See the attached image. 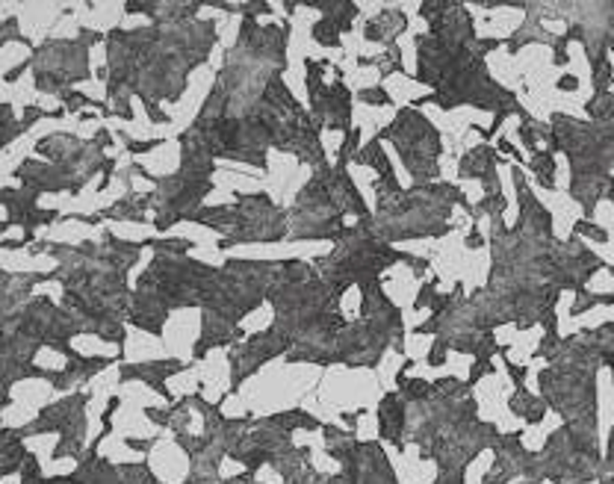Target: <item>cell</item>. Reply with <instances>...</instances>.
I'll return each mask as SVG.
<instances>
[{
    "label": "cell",
    "mask_w": 614,
    "mask_h": 484,
    "mask_svg": "<svg viewBox=\"0 0 614 484\" xmlns=\"http://www.w3.org/2000/svg\"><path fill=\"white\" fill-rule=\"evenodd\" d=\"M360 97L363 100H375V103H390V95L384 89H366V92H360Z\"/></svg>",
    "instance_id": "1"
},
{
    "label": "cell",
    "mask_w": 614,
    "mask_h": 484,
    "mask_svg": "<svg viewBox=\"0 0 614 484\" xmlns=\"http://www.w3.org/2000/svg\"><path fill=\"white\" fill-rule=\"evenodd\" d=\"M576 230H579V233H591V236H594V239H600V242L606 239V230H597V227H591L588 222H579V225H576Z\"/></svg>",
    "instance_id": "2"
},
{
    "label": "cell",
    "mask_w": 614,
    "mask_h": 484,
    "mask_svg": "<svg viewBox=\"0 0 614 484\" xmlns=\"http://www.w3.org/2000/svg\"><path fill=\"white\" fill-rule=\"evenodd\" d=\"M558 89H567V92H576V89H579V80L567 74V77H561V80H558Z\"/></svg>",
    "instance_id": "3"
},
{
    "label": "cell",
    "mask_w": 614,
    "mask_h": 484,
    "mask_svg": "<svg viewBox=\"0 0 614 484\" xmlns=\"http://www.w3.org/2000/svg\"><path fill=\"white\" fill-rule=\"evenodd\" d=\"M467 245H470V248H476V245H482V236H479V233L473 230V233L467 236Z\"/></svg>",
    "instance_id": "4"
}]
</instances>
